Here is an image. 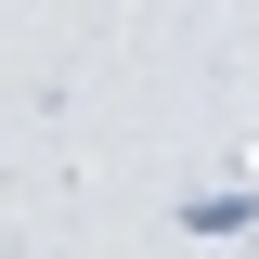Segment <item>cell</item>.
Instances as JSON below:
<instances>
[{"mask_svg": "<svg viewBox=\"0 0 259 259\" xmlns=\"http://www.w3.org/2000/svg\"><path fill=\"white\" fill-rule=\"evenodd\" d=\"M182 233H259V168H233V182L182 194Z\"/></svg>", "mask_w": 259, "mask_h": 259, "instance_id": "obj_1", "label": "cell"}]
</instances>
